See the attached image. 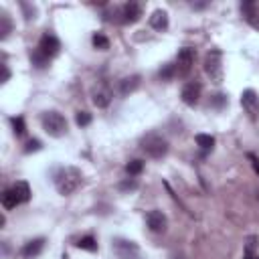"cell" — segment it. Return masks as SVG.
<instances>
[{"instance_id":"obj_1","label":"cell","mask_w":259,"mask_h":259,"mask_svg":"<svg viewBox=\"0 0 259 259\" xmlns=\"http://www.w3.org/2000/svg\"><path fill=\"white\" fill-rule=\"evenodd\" d=\"M81 182H83V174L75 166H65V168H59L55 172V188L63 197L73 194L81 186Z\"/></svg>"},{"instance_id":"obj_2","label":"cell","mask_w":259,"mask_h":259,"mask_svg":"<svg viewBox=\"0 0 259 259\" xmlns=\"http://www.w3.org/2000/svg\"><path fill=\"white\" fill-rule=\"evenodd\" d=\"M140 146H142V150H144L150 158H154V160L164 158V156L168 154V150H170L168 140H166L164 136H160V134H154V132L146 134V136L140 140Z\"/></svg>"},{"instance_id":"obj_3","label":"cell","mask_w":259,"mask_h":259,"mask_svg":"<svg viewBox=\"0 0 259 259\" xmlns=\"http://www.w3.org/2000/svg\"><path fill=\"white\" fill-rule=\"evenodd\" d=\"M41 124H43V130L51 138H63L67 134V120H65L63 114H59L55 110L45 112L41 118Z\"/></svg>"},{"instance_id":"obj_4","label":"cell","mask_w":259,"mask_h":259,"mask_svg":"<svg viewBox=\"0 0 259 259\" xmlns=\"http://www.w3.org/2000/svg\"><path fill=\"white\" fill-rule=\"evenodd\" d=\"M205 73L211 77L213 83H223L225 69H223V53L219 49H211L205 57Z\"/></svg>"},{"instance_id":"obj_5","label":"cell","mask_w":259,"mask_h":259,"mask_svg":"<svg viewBox=\"0 0 259 259\" xmlns=\"http://www.w3.org/2000/svg\"><path fill=\"white\" fill-rule=\"evenodd\" d=\"M112 251L116 253L118 259H140V247L138 243L130 241V239H114L112 241Z\"/></svg>"},{"instance_id":"obj_6","label":"cell","mask_w":259,"mask_h":259,"mask_svg":"<svg viewBox=\"0 0 259 259\" xmlns=\"http://www.w3.org/2000/svg\"><path fill=\"white\" fill-rule=\"evenodd\" d=\"M194 57H197V51H194L192 47H182L176 55V75L178 77H186L192 69V65H194Z\"/></svg>"},{"instance_id":"obj_7","label":"cell","mask_w":259,"mask_h":259,"mask_svg":"<svg viewBox=\"0 0 259 259\" xmlns=\"http://www.w3.org/2000/svg\"><path fill=\"white\" fill-rule=\"evenodd\" d=\"M241 106L245 110V114L255 122L259 120V95L253 89H245L241 93Z\"/></svg>"},{"instance_id":"obj_8","label":"cell","mask_w":259,"mask_h":259,"mask_svg":"<svg viewBox=\"0 0 259 259\" xmlns=\"http://www.w3.org/2000/svg\"><path fill=\"white\" fill-rule=\"evenodd\" d=\"M47 59H53V57H57L59 55V51H61V43H59V39L55 37V35H51V32H45V35L41 37V41H39V47H37Z\"/></svg>"},{"instance_id":"obj_9","label":"cell","mask_w":259,"mask_h":259,"mask_svg":"<svg viewBox=\"0 0 259 259\" xmlns=\"http://www.w3.org/2000/svg\"><path fill=\"white\" fill-rule=\"evenodd\" d=\"M146 225H148V229L152 233H164L166 227H168V219H166V215L162 211L154 209V211H150L146 215Z\"/></svg>"},{"instance_id":"obj_10","label":"cell","mask_w":259,"mask_h":259,"mask_svg":"<svg viewBox=\"0 0 259 259\" xmlns=\"http://www.w3.org/2000/svg\"><path fill=\"white\" fill-rule=\"evenodd\" d=\"M201 91H203V85L199 81H188L182 91H180V97L186 106H197L199 100H201Z\"/></svg>"},{"instance_id":"obj_11","label":"cell","mask_w":259,"mask_h":259,"mask_svg":"<svg viewBox=\"0 0 259 259\" xmlns=\"http://www.w3.org/2000/svg\"><path fill=\"white\" fill-rule=\"evenodd\" d=\"M140 18H142V4H138V2H126L122 6V22L134 24Z\"/></svg>"},{"instance_id":"obj_12","label":"cell","mask_w":259,"mask_h":259,"mask_svg":"<svg viewBox=\"0 0 259 259\" xmlns=\"http://www.w3.org/2000/svg\"><path fill=\"white\" fill-rule=\"evenodd\" d=\"M43 247H45V239H43V237L30 239V241H26V243H24V247L20 249V255H22L24 259H35V257H39V255H41Z\"/></svg>"},{"instance_id":"obj_13","label":"cell","mask_w":259,"mask_h":259,"mask_svg":"<svg viewBox=\"0 0 259 259\" xmlns=\"http://www.w3.org/2000/svg\"><path fill=\"white\" fill-rule=\"evenodd\" d=\"M150 26H152L154 30H158V32L166 30V28H168V12L162 10V8L154 10L152 16H150Z\"/></svg>"},{"instance_id":"obj_14","label":"cell","mask_w":259,"mask_h":259,"mask_svg":"<svg viewBox=\"0 0 259 259\" xmlns=\"http://www.w3.org/2000/svg\"><path fill=\"white\" fill-rule=\"evenodd\" d=\"M140 81H142V77H140V75H130V77H124V79L120 81V93H122L124 97H128L130 93H134V91L140 87Z\"/></svg>"},{"instance_id":"obj_15","label":"cell","mask_w":259,"mask_h":259,"mask_svg":"<svg viewBox=\"0 0 259 259\" xmlns=\"http://www.w3.org/2000/svg\"><path fill=\"white\" fill-rule=\"evenodd\" d=\"M12 192L16 194L18 203H28V201H30V186H28V182H24V180H18V182L12 186Z\"/></svg>"},{"instance_id":"obj_16","label":"cell","mask_w":259,"mask_h":259,"mask_svg":"<svg viewBox=\"0 0 259 259\" xmlns=\"http://www.w3.org/2000/svg\"><path fill=\"white\" fill-rule=\"evenodd\" d=\"M10 32H12V20H10V16L6 12H0V39L6 41Z\"/></svg>"},{"instance_id":"obj_17","label":"cell","mask_w":259,"mask_h":259,"mask_svg":"<svg viewBox=\"0 0 259 259\" xmlns=\"http://www.w3.org/2000/svg\"><path fill=\"white\" fill-rule=\"evenodd\" d=\"M30 63L35 65L37 69H45V67H49L51 59H47L39 49H32V51H30Z\"/></svg>"},{"instance_id":"obj_18","label":"cell","mask_w":259,"mask_h":259,"mask_svg":"<svg viewBox=\"0 0 259 259\" xmlns=\"http://www.w3.org/2000/svg\"><path fill=\"white\" fill-rule=\"evenodd\" d=\"M110 102H112V95H110V91L102 89V91H95V93H93V104H95L97 108H108V106H110Z\"/></svg>"},{"instance_id":"obj_19","label":"cell","mask_w":259,"mask_h":259,"mask_svg":"<svg viewBox=\"0 0 259 259\" xmlns=\"http://www.w3.org/2000/svg\"><path fill=\"white\" fill-rule=\"evenodd\" d=\"M172 77H176V65H172V63L162 65V69L158 71V79L160 81H170Z\"/></svg>"},{"instance_id":"obj_20","label":"cell","mask_w":259,"mask_h":259,"mask_svg":"<svg viewBox=\"0 0 259 259\" xmlns=\"http://www.w3.org/2000/svg\"><path fill=\"white\" fill-rule=\"evenodd\" d=\"M79 249H83V251H97V241H95V237H91V235H85V237H81L77 243H75Z\"/></svg>"},{"instance_id":"obj_21","label":"cell","mask_w":259,"mask_h":259,"mask_svg":"<svg viewBox=\"0 0 259 259\" xmlns=\"http://www.w3.org/2000/svg\"><path fill=\"white\" fill-rule=\"evenodd\" d=\"M16 205H20V203H18V199H16V194L12 192V188H10V190H4V192H2V207H4L6 211H10V209H14Z\"/></svg>"},{"instance_id":"obj_22","label":"cell","mask_w":259,"mask_h":259,"mask_svg":"<svg viewBox=\"0 0 259 259\" xmlns=\"http://www.w3.org/2000/svg\"><path fill=\"white\" fill-rule=\"evenodd\" d=\"M91 43H93L95 49H100V51H108V49H110V39L104 35V32H95L93 39H91Z\"/></svg>"},{"instance_id":"obj_23","label":"cell","mask_w":259,"mask_h":259,"mask_svg":"<svg viewBox=\"0 0 259 259\" xmlns=\"http://www.w3.org/2000/svg\"><path fill=\"white\" fill-rule=\"evenodd\" d=\"M194 140H197V144L203 150H213L215 148V138L211 134H197V136H194Z\"/></svg>"},{"instance_id":"obj_24","label":"cell","mask_w":259,"mask_h":259,"mask_svg":"<svg viewBox=\"0 0 259 259\" xmlns=\"http://www.w3.org/2000/svg\"><path fill=\"white\" fill-rule=\"evenodd\" d=\"M10 124H12V132H14V136H16V138L24 136V132H26V126H24V118H22V116L12 118V120H10Z\"/></svg>"},{"instance_id":"obj_25","label":"cell","mask_w":259,"mask_h":259,"mask_svg":"<svg viewBox=\"0 0 259 259\" xmlns=\"http://www.w3.org/2000/svg\"><path fill=\"white\" fill-rule=\"evenodd\" d=\"M142 170H144V162L142 160H130L128 164H126V172L130 176H138Z\"/></svg>"},{"instance_id":"obj_26","label":"cell","mask_w":259,"mask_h":259,"mask_svg":"<svg viewBox=\"0 0 259 259\" xmlns=\"http://www.w3.org/2000/svg\"><path fill=\"white\" fill-rule=\"evenodd\" d=\"M211 106H213L215 110H223V108L229 106V97H227L225 93H217L213 100H211Z\"/></svg>"},{"instance_id":"obj_27","label":"cell","mask_w":259,"mask_h":259,"mask_svg":"<svg viewBox=\"0 0 259 259\" xmlns=\"http://www.w3.org/2000/svg\"><path fill=\"white\" fill-rule=\"evenodd\" d=\"M75 124H77L79 128H87V126L91 124V114H89V112H77V114H75Z\"/></svg>"},{"instance_id":"obj_28","label":"cell","mask_w":259,"mask_h":259,"mask_svg":"<svg viewBox=\"0 0 259 259\" xmlns=\"http://www.w3.org/2000/svg\"><path fill=\"white\" fill-rule=\"evenodd\" d=\"M118 188H120L122 192H132V190L138 188V180H136V178H126L124 182H120Z\"/></svg>"},{"instance_id":"obj_29","label":"cell","mask_w":259,"mask_h":259,"mask_svg":"<svg viewBox=\"0 0 259 259\" xmlns=\"http://www.w3.org/2000/svg\"><path fill=\"white\" fill-rule=\"evenodd\" d=\"M20 8L24 10V18H26V20H32V18H35V14H37V8L32 6V4H26V2H22V4H20Z\"/></svg>"},{"instance_id":"obj_30","label":"cell","mask_w":259,"mask_h":259,"mask_svg":"<svg viewBox=\"0 0 259 259\" xmlns=\"http://www.w3.org/2000/svg\"><path fill=\"white\" fill-rule=\"evenodd\" d=\"M41 148H43V144H41L39 140H28L26 146H24V152H26V154H30V152H39Z\"/></svg>"},{"instance_id":"obj_31","label":"cell","mask_w":259,"mask_h":259,"mask_svg":"<svg viewBox=\"0 0 259 259\" xmlns=\"http://www.w3.org/2000/svg\"><path fill=\"white\" fill-rule=\"evenodd\" d=\"M249 160H251V166H253V170L259 174V158H257V156H253V154H249Z\"/></svg>"},{"instance_id":"obj_32","label":"cell","mask_w":259,"mask_h":259,"mask_svg":"<svg viewBox=\"0 0 259 259\" xmlns=\"http://www.w3.org/2000/svg\"><path fill=\"white\" fill-rule=\"evenodd\" d=\"M2 71H4V73H2V83H6V81L10 79V71H8L6 65H2Z\"/></svg>"},{"instance_id":"obj_33","label":"cell","mask_w":259,"mask_h":259,"mask_svg":"<svg viewBox=\"0 0 259 259\" xmlns=\"http://www.w3.org/2000/svg\"><path fill=\"white\" fill-rule=\"evenodd\" d=\"M61 259H69V255H67V253H65V255H61Z\"/></svg>"},{"instance_id":"obj_34","label":"cell","mask_w":259,"mask_h":259,"mask_svg":"<svg viewBox=\"0 0 259 259\" xmlns=\"http://www.w3.org/2000/svg\"><path fill=\"white\" fill-rule=\"evenodd\" d=\"M255 259H259V257H255Z\"/></svg>"}]
</instances>
